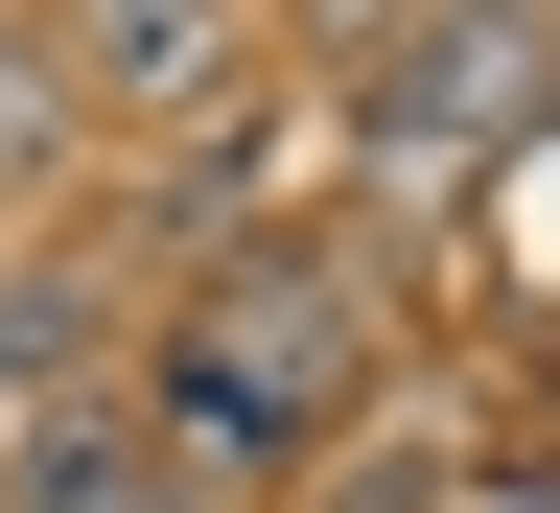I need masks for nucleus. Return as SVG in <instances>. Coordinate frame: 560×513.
I'll return each mask as SVG.
<instances>
[{
    "label": "nucleus",
    "mask_w": 560,
    "mask_h": 513,
    "mask_svg": "<svg viewBox=\"0 0 560 513\" xmlns=\"http://www.w3.org/2000/svg\"><path fill=\"white\" fill-rule=\"evenodd\" d=\"M47 140H70V70H47V47H0V187H47Z\"/></svg>",
    "instance_id": "20e7f679"
},
{
    "label": "nucleus",
    "mask_w": 560,
    "mask_h": 513,
    "mask_svg": "<svg viewBox=\"0 0 560 513\" xmlns=\"http://www.w3.org/2000/svg\"><path fill=\"white\" fill-rule=\"evenodd\" d=\"M327 280H234V304H210V350H187V374H164V420H187V444H280V420H304L327 397Z\"/></svg>",
    "instance_id": "f257e3e1"
},
{
    "label": "nucleus",
    "mask_w": 560,
    "mask_h": 513,
    "mask_svg": "<svg viewBox=\"0 0 560 513\" xmlns=\"http://www.w3.org/2000/svg\"><path fill=\"white\" fill-rule=\"evenodd\" d=\"M514 94H537V0H467V24L420 47V94H397V164H490Z\"/></svg>",
    "instance_id": "f03ea898"
},
{
    "label": "nucleus",
    "mask_w": 560,
    "mask_h": 513,
    "mask_svg": "<svg viewBox=\"0 0 560 513\" xmlns=\"http://www.w3.org/2000/svg\"><path fill=\"white\" fill-rule=\"evenodd\" d=\"M210 24H234V0H70V47H47V70H94V94H187Z\"/></svg>",
    "instance_id": "7ed1b4c3"
},
{
    "label": "nucleus",
    "mask_w": 560,
    "mask_h": 513,
    "mask_svg": "<svg viewBox=\"0 0 560 513\" xmlns=\"http://www.w3.org/2000/svg\"><path fill=\"white\" fill-rule=\"evenodd\" d=\"M24 513H140V467H117V444H47V467H24Z\"/></svg>",
    "instance_id": "39448f33"
}]
</instances>
